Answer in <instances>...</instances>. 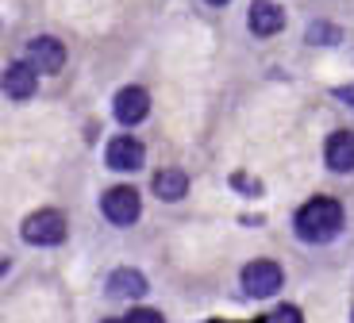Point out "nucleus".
<instances>
[{"mask_svg":"<svg viewBox=\"0 0 354 323\" xmlns=\"http://www.w3.org/2000/svg\"><path fill=\"white\" fill-rule=\"evenodd\" d=\"M270 323H304V315L297 312V308H292V304H281V308H277L274 315H270Z\"/></svg>","mask_w":354,"mask_h":323,"instance_id":"obj_15","label":"nucleus"},{"mask_svg":"<svg viewBox=\"0 0 354 323\" xmlns=\"http://www.w3.org/2000/svg\"><path fill=\"white\" fill-rule=\"evenodd\" d=\"M27 62H31L39 73H58L66 66V46L58 43V39H50V35H39V39H31V46H27Z\"/></svg>","mask_w":354,"mask_h":323,"instance_id":"obj_6","label":"nucleus"},{"mask_svg":"<svg viewBox=\"0 0 354 323\" xmlns=\"http://www.w3.org/2000/svg\"><path fill=\"white\" fill-rule=\"evenodd\" d=\"M154 192L162 201H181L189 192V177L181 169H162V174H154Z\"/></svg>","mask_w":354,"mask_h":323,"instance_id":"obj_12","label":"nucleus"},{"mask_svg":"<svg viewBox=\"0 0 354 323\" xmlns=\"http://www.w3.org/2000/svg\"><path fill=\"white\" fill-rule=\"evenodd\" d=\"M308 39H312V43H339V27L335 24H312L308 27Z\"/></svg>","mask_w":354,"mask_h":323,"instance_id":"obj_13","label":"nucleus"},{"mask_svg":"<svg viewBox=\"0 0 354 323\" xmlns=\"http://www.w3.org/2000/svg\"><path fill=\"white\" fill-rule=\"evenodd\" d=\"M142 158H147V150H142V142L131 139V135H120V139L108 142V166H112V169L131 174V169L142 166Z\"/></svg>","mask_w":354,"mask_h":323,"instance_id":"obj_7","label":"nucleus"},{"mask_svg":"<svg viewBox=\"0 0 354 323\" xmlns=\"http://www.w3.org/2000/svg\"><path fill=\"white\" fill-rule=\"evenodd\" d=\"M108 323H127V320H108Z\"/></svg>","mask_w":354,"mask_h":323,"instance_id":"obj_19","label":"nucleus"},{"mask_svg":"<svg viewBox=\"0 0 354 323\" xmlns=\"http://www.w3.org/2000/svg\"><path fill=\"white\" fill-rule=\"evenodd\" d=\"M108 293L120 300H135L147 293V277H142L139 270H115L112 277H108Z\"/></svg>","mask_w":354,"mask_h":323,"instance_id":"obj_11","label":"nucleus"},{"mask_svg":"<svg viewBox=\"0 0 354 323\" xmlns=\"http://www.w3.org/2000/svg\"><path fill=\"white\" fill-rule=\"evenodd\" d=\"M281 266L277 262H250L243 270V288H247V297H274L277 288H281Z\"/></svg>","mask_w":354,"mask_h":323,"instance_id":"obj_4","label":"nucleus"},{"mask_svg":"<svg viewBox=\"0 0 354 323\" xmlns=\"http://www.w3.org/2000/svg\"><path fill=\"white\" fill-rule=\"evenodd\" d=\"M112 112H115V120L124 123V127H135V123H142V120H147V112H151V96H147V89L127 85V89L115 93Z\"/></svg>","mask_w":354,"mask_h":323,"instance_id":"obj_5","label":"nucleus"},{"mask_svg":"<svg viewBox=\"0 0 354 323\" xmlns=\"http://www.w3.org/2000/svg\"><path fill=\"white\" fill-rule=\"evenodd\" d=\"M281 27H285V12L274 0H254L250 4V31L254 35H277Z\"/></svg>","mask_w":354,"mask_h":323,"instance_id":"obj_10","label":"nucleus"},{"mask_svg":"<svg viewBox=\"0 0 354 323\" xmlns=\"http://www.w3.org/2000/svg\"><path fill=\"white\" fill-rule=\"evenodd\" d=\"M24 239L31 246H54L66 239V216L62 212H35V216L24 219Z\"/></svg>","mask_w":354,"mask_h":323,"instance_id":"obj_2","label":"nucleus"},{"mask_svg":"<svg viewBox=\"0 0 354 323\" xmlns=\"http://www.w3.org/2000/svg\"><path fill=\"white\" fill-rule=\"evenodd\" d=\"M35 66L31 62H12L8 70H4V93L12 96V100H27V96H35V85H39V77H35Z\"/></svg>","mask_w":354,"mask_h":323,"instance_id":"obj_8","label":"nucleus"},{"mask_svg":"<svg viewBox=\"0 0 354 323\" xmlns=\"http://www.w3.org/2000/svg\"><path fill=\"white\" fill-rule=\"evenodd\" d=\"M351 323H354V320H351Z\"/></svg>","mask_w":354,"mask_h":323,"instance_id":"obj_20","label":"nucleus"},{"mask_svg":"<svg viewBox=\"0 0 354 323\" xmlns=\"http://www.w3.org/2000/svg\"><path fill=\"white\" fill-rule=\"evenodd\" d=\"M343 96H346V104H354V93H351V89H343Z\"/></svg>","mask_w":354,"mask_h":323,"instance_id":"obj_17","label":"nucleus"},{"mask_svg":"<svg viewBox=\"0 0 354 323\" xmlns=\"http://www.w3.org/2000/svg\"><path fill=\"white\" fill-rule=\"evenodd\" d=\"M139 192L131 185H115V189L104 192V201H100V212L112 219L115 228H131L135 219H139Z\"/></svg>","mask_w":354,"mask_h":323,"instance_id":"obj_3","label":"nucleus"},{"mask_svg":"<svg viewBox=\"0 0 354 323\" xmlns=\"http://www.w3.org/2000/svg\"><path fill=\"white\" fill-rule=\"evenodd\" d=\"M127 323H166V320L154 308H135V312H127Z\"/></svg>","mask_w":354,"mask_h":323,"instance_id":"obj_14","label":"nucleus"},{"mask_svg":"<svg viewBox=\"0 0 354 323\" xmlns=\"http://www.w3.org/2000/svg\"><path fill=\"white\" fill-rule=\"evenodd\" d=\"M231 185H235V189H247V196H258V192H262V189H258V185L254 181H250V177H231Z\"/></svg>","mask_w":354,"mask_h":323,"instance_id":"obj_16","label":"nucleus"},{"mask_svg":"<svg viewBox=\"0 0 354 323\" xmlns=\"http://www.w3.org/2000/svg\"><path fill=\"white\" fill-rule=\"evenodd\" d=\"M343 223H346L343 204L328 201V196L308 201L301 212H297V219H292V228H297V235H301L304 243H331V239L343 231Z\"/></svg>","mask_w":354,"mask_h":323,"instance_id":"obj_1","label":"nucleus"},{"mask_svg":"<svg viewBox=\"0 0 354 323\" xmlns=\"http://www.w3.org/2000/svg\"><path fill=\"white\" fill-rule=\"evenodd\" d=\"M208 4H227V0H208Z\"/></svg>","mask_w":354,"mask_h":323,"instance_id":"obj_18","label":"nucleus"},{"mask_svg":"<svg viewBox=\"0 0 354 323\" xmlns=\"http://www.w3.org/2000/svg\"><path fill=\"white\" fill-rule=\"evenodd\" d=\"M324 162H328V169H335V174H351L354 169V131L331 135L328 147H324Z\"/></svg>","mask_w":354,"mask_h":323,"instance_id":"obj_9","label":"nucleus"}]
</instances>
